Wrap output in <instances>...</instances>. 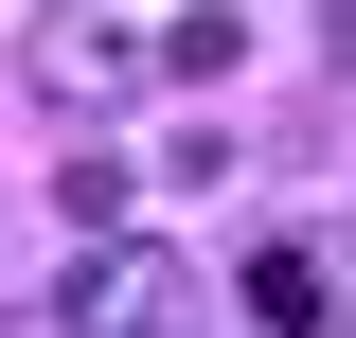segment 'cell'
I'll list each match as a JSON object with an SVG mask.
<instances>
[{"label": "cell", "mask_w": 356, "mask_h": 338, "mask_svg": "<svg viewBox=\"0 0 356 338\" xmlns=\"http://www.w3.org/2000/svg\"><path fill=\"white\" fill-rule=\"evenodd\" d=\"M18 72H36V89H54V107H107V89H125V72H143V54H125V36H107V18H36V36H18Z\"/></svg>", "instance_id": "3957f363"}, {"label": "cell", "mask_w": 356, "mask_h": 338, "mask_svg": "<svg viewBox=\"0 0 356 338\" xmlns=\"http://www.w3.org/2000/svg\"><path fill=\"white\" fill-rule=\"evenodd\" d=\"M356 303V232H285V250H250V321L267 338H321Z\"/></svg>", "instance_id": "6da1fadb"}, {"label": "cell", "mask_w": 356, "mask_h": 338, "mask_svg": "<svg viewBox=\"0 0 356 338\" xmlns=\"http://www.w3.org/2000/svg\"><path fill=\"white\" fill-rule=\"evenodd\" d=\"M72 338H178V250H89L72 267Z\"/></svg>", "instance_id": "7a4b0ae2"}, {"label": "cell", "mask_w": 356, "mask_h": 338, "mask_svg": "<svg viewBox=\"0 0 356 338\" xmlns=\"http://www.w3.org/2000/svg\"><path fill=\"white\" fill-rule=\"evenodd\" d=\"M161 72L178 89H232V72H250V18H232V0H178V18H161Z\"/></svg>", "instance_id": "277c9868"}]
</instances>
